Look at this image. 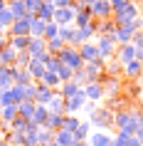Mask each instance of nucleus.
<instances>
[{
    "instance_id": "1",
    "label": "nucleus",
    "mask_w": 143,
    "mask_h": 146,
    "mask_svg": "<svg viewBox=\"0 0 143 146\" xmlns=\"http://www.w3.org/2000/svg\"><path fill=\"white\" fill-rule=\"evenodd\" d=\"M89 124L91 129H111L113 126V111L109 107H96L94 111H89Z\"/></svg>"
},
{
    "instance_id": "2",
    "label": "nucleus",
    "mask_w": 143,
    "mask_h": 146,
    "mask_svg": "<svg viewBox=\"0 0 143 146\" xmlns=\"http://www.w3.org/2000/svg\"><path fill=\"white\" fill-rule=\"evenodd\" d=\"M27 54L32 60L47 62L49 60V52H47V40L45 37H30V45H27Z\"/></svg>"
},
{
    "instance_id": "3",
    "label": "nucleus",
    "mask_w": 143,
    "mask_h": 146,
    "mask_svg": "<svg viewBox=\"0 0 143 146\" xmlns=\"http://www.w3.org/2000/svg\"><path fill=\"white\" fill-rule=\"evenodd\" d=\"M57 57H59L67 67H72V69H82L84 67V60H82V54H79V50L72 47V45H64V50H62Z\"/></svg>"
},
{
    "instance_id": "4",
    "label": "nucleus",
    "mask_w": 143,
    "mask_h": 146,
    "mask_svg": "<svg viewBox=\"0 0 143 146\" xmlns=\"http://www.w3.org/2000/svg\"><path fill=\"white\" fill-rule=\"evenodd\" d=\"M86 5H89L94 20H106V17H111V13H113V8H111L109 0H89Z\"/></svg>"
},
{
    "instance_id": "5",
    "label": "nucleus",
    "mask_w": 143,
    "mask_h": 146,
    "mask_svg": "<svg viewBox=\"0 0 143 146\" xmlns=\"http://www.w3.org/2000/svg\"><path fill=\"white\" fill-rule=\"evenodd\" d=\"M96 50H99V57L101 60H111L113 54H116V42L111 37H104V35H96Z\"/></svg>"
},
{
    "instance_id": "6",
    "label": "nucleus",
    "mask_w": 143,
    "mask_h": 146,
    "mask_svg": "<svg viewBox=\"0 0 143 146\" xmlns=\"http://www.w3.org/2000/svg\"><path fill=\"white\" fill-rule=\"evenodd\" d=\"M84 102H86V94H84V87H82L74 97H67L64 99V114H79L82 107H84Z\"/></svg>"
},
{
    "instance_id": "7",
    "label": "nucleus",
    "mask_w": 143,
    "mask_h": 146,
    "mask_svg": "<svg viewBox=\"0 0 143 146\" xmlns=\"http://www.w3.org/2000/svg\"><path fill=\"white\" fill-rule=\"evenodd\" d=\"M86 141H89V146H111L113 136L106 129H91L89 136H86Z\"/></svg>"
},
{
    "instance_id": "8",
    "label": "nucleus",
    "mask_w": 143,
    "mask_h": 146,
    "mask_svg": "<svg viewBox=\"0 0 143 146\" xmlns=\"http://www.w3.org/2000/svg\"><path fill=\"white\" fill-rule=\"evenodd\" d=\"M35 15H25V17H15L13 20V25H10L8 30V37H13V35H30V20Z\"/></svg>"
},
{
    "instance_id": "9",
    "label": "nucleus",
    "mask_w": 143,
    "mask_h": 146,
    "mask_svg": "<svg viewBox=\"0 0 143 146\" xmlns=\"http://www.w3.org/2000/svg\"><path fill=\"white\" fill-rule=\"evenodd\" d=\"M74 15H76V8H74V5H67V8H57V10H54L52 20L57 25H72V23H74Z\"/></svg>"
},
{
    "instance_id": "10",
    "label": "nucleus",
    "mask_w": 143,
    "mask_h": 146,
    "mask_svg": "<svg viewBox=\"0 0 143 146\" xmlns=\"http://www.w3.org/2000/svg\"><path fill=\"white\" fill-rule=\"evenodd\" d=\"M84 94H86V99L89 102H99L106 99V92H104V84L101 82H89V84H84Z\"/></svg>"
},
{
    "instance_id": "11",
    "label": "nucleus",
    "mask_w": 143,
    "mask_h": 146,
    "mask_svg": "<svg viewBox=\"0 0 143 146\" xmlns=\"http://www.w3.org/2000/svg\"><path fill=\"white\" fill-rule=\"evenodd\" d=\"M121 74H126V79H133V82H136V79H141V77H143V62H141V60L126 62Z\"/></svg>"
},
{
    "instance_id": "12",
    "label": "nucleus",
    "mask_w": 143,
    "mask_h": 146,
    "mask_svg": "<svg viewBox=\"0 0 143 146\" xmlns=\"http://www.w3.org/2000/svg\"><path fill=\"white\" fill-rule=\"evenodd\" d=\"M113 57H116L121 64H126V62L136 60V50H133L131 42H126V45H116V54H113Z\"/></svg>"
},
{
    "instance_id": "13",
    "label": "nucleus",
    "mask_w": 143,
    "mask_h": 146,
    "mask_svg": "<svg viewBox=\"0 0 143 146\" xmlns=\"http://www.w3.org/2000/svg\"><path fill=\"white\" fill-rule=\"evenodd\" d=\"M106 37H111L116 45H126V42H131V37H133V30H131L128 25H123V27H116V30H113L111 35H106Z\"/></svg>"
},
{
    "instance_id": "14",
    "label": "nucleus",
    "mask_w": 143,
    "mask_h": 146,
    "mask_svg": "<svg viewBox=\"0 0 143 146\" xmlns=\"http://www.w3.org/2000/svg\"><path fill=\"white\" fill-rule=\"evenodd\" d=\"M76 50H79V54H82V60H84V62H91V60H96V57H99V50H96V42H94V40H89V42H82Z\"/></svg>"
},
{
    "instance_id": "15",
    "label": "nucleus",
    "mask_w": 143,
    "mask_h": 146,
    "mask_svg": "<svg viewBox=\"0 0 143 146\" xmlns=\"http://www.w3.org/2000/svg\"><path fill=\"white\" fill-rule=\"evenodd\" d=\"M15 57H17V50L8 42V45L0 50V67H13L15 64Z\"/></svg>"
},
{
    "instance_id": "16",
    "label": "nucleus",
    "mask_w": 143,
    "mask_h": 146,
    "mask_svg": "<svg viewBox=\"0 0 143 146\" xmlns=\"http://www.w3.org/2000/svg\"><path fill=\"white\" fill-rule=\"evenodd\" d=\"M76 37H79V45L94 40V37H96V20H91V23L84 25V27H76Z\"/></svg>"
},
{
    "instance_id": "17",
    "label": "nucleus",
    "mask_w": 143,
    "mask_h": 146,
    "mask_svg": "<svg viewBox=\"0 0 143 146\" xmlns=\"http://www.w3.org/2000/svg\"><path fill=\"white\" fill-rule=\"evenodd\" d=\"M27 72H30V77H32V82H40L42 79V74L47 72V67H45V62H40V60H30V64H27Z\"/></svg>"
},
{
    "instance_id": "18",
    "label": "nucleus",
    "mask_w": 143,
    "mask_h": 146,
    "mask_svg": "<svg viewBox=\"0 0 143 146\" xmlns=\"http://www.w3.org/2000/svg\"><path fill=\"white\" fill-rule=\"evenodd\" d=\"M15 116H17V104H5V107H0V124H3V126H8Z\"/></svg>"
},
{
    "instance_id": "19",
    "label": "nucleus",
    "mask_w": 143,
    "mask_h": 146,
    "mask_svg": "<svg viewBox=\"0 0 143 146\" xmlns=\"http://www.w3.org/2000/svg\"><path fill=\"white\" fill-rule=\"evenodd\" d=\"M54 89H49L47 84H42V82H37V94H35V102L37 104H47V102L52 99Z\"/></svg>"
},
{
    "instance_id": "20",
    "label": "nucleus",
    "mask_w": 143,
    "mask_h": 146,
    "mask_svg": "<svg viewBox=\"0 0 143 146\" xmlns=\"http://www.w3.org/2000/svg\"><path fill=\"white\" fill-rule=\"evenodd\" d=\"M49 111H54V114H64V97H59L57 94V89H54V94H52V99L45 104Z\"/></svg>"
},
{
    "instance_id": "21",
    "label": "nucleus",
    "mask_w": 143,
    "mask_h": 146,
    "mask_svg": "<svg viewBox=\"0 0 143 146\" xmlns=\"http://www.w3.org/2000/svg\"><path fill=\"white\" fill-rule=\"evenodd\" d=\"M54 141L59 146H74V134L72 131H67V129H59V131H54Z\"/></svg>"
},
{
    "instance_id": "22",
    "label": "nucleus",
    "mask_w": 143,
    "mask_h": 146,
    "mask_svg": "<svg viewBox=\"0 0 143 146\" xmlns=\"http://www.w3.org/2000/svg\"><path fill=\"white\" fill-rule=\"evenodd\" d=\"M47 114H49V109H47L45 104H37V107H35V111H32V116H30V121L35 124V126H42V124H45V119H47Z\"/></svg>"
},
{
    "instance_id": "23",
    "label": "nucleus",
    "mask_w": 143,
    "mask_h": 146,
    "mask_svg": "<svg viewBox=\"0 0 143 146\" xmlns=\"http://www.w3.org/2000/svg\"><path fill=\"white\" fill-rule=\"evenodd\" d=\"M62 116H64V114H54V111H49L42 126L49 129V131H59V129H62Z\"/></svg>"
},
{
    "instance_id": "24",
    "label": "nucleus",
    "mask_w": 143,
    "mask_h": 146,
    "mask_svg": "<svg viewBox=\"0 0 143 146\" xmlns=\"http://www.w3.org/2000/svg\"><path fill=\"white\" fill-rule=\"evenodd\" d=\"M54 5H52V0H42V5H40V10H37V17H42L45 23H49L52 20V15H54Z\"/></svg>"
},
{
    "instance_id": "25",
    "label": "nucleus",
    "mask_w": 143,
    "mask_h": 146,
    "mask_svg": "<svg viewBox=\"0 0 143 146\" xmlns=\"http://www.w3.org/2000/svg\"><path fill=\"white\" fill-rule=\"evenodd\" d=\"M45 20H42V17H32L30 20V37H42V35H45Z\"/></svg>"
},
{
    "instance_id": "26",
    "label": "nucleus",
    "mask_w": 143,
    "mask_h": 146,
    "mask_svg": "<svg viewBox=\"0 0 143 146\" xmlns=\"http://www.w3.org/2000/svg\"><path fill=\"white\" fill-rule=\"evenodd\" d=\"M35 107H37V102H35V99H22L20 104H17V114L25 116V119H30L32 111H35Z\"/></svg>"
},
{
    "instance_id": "27",
    "label": "nucleus",
    "mask_w": 143,
    "mask_h": 146,
    "mask_svg": "<svg viewBox=\"0 0 143 146\" xmlns=\"http://www.w3.org/2000/svg\"><path fill=\"white\" fill-rule=\"evenodd\" d=\"M116 30V25H113L111 17H106V20H96V35H111V32Z\"/></svg>"
},
{
    "instance_id": "28",
    "label": "nucleus",
    "mask_w": 143,
    "mask_h": 146,
    "mask_svg": "<svg viewBox=\"0 0 143 146\" xmlns=\"http://www.w3.org/2000/svg\"><path fill=\"white\" fill-rule=\"evenodd\" d=\"M8 8H10V13H13L15 17H25V15H27V5H25V0H10Z\"/></svg>"
},
{
    "instance_id": "29",
    "label": "nucleus",
    "mask_w": 143,
    "mask_h": 146,
    "mask_svg": "<svg viewBox=\"0 0 143 146\" xmlns=\"http://www.w3.org/2000/svg\"><path fill=\"white\" fill-rule=\"evenodd\" d=\"M52 141H54V131L40 126V131H37V146H49Z\"/></svg>"
},
{
    "instance_id": "30",
    "label": "nucleus",
    "mask_w": 143,
    "mask_h": 146,
    "mask_svg": "<svg viewBox=\"0 0 143 146\" xmlns=\"http://www.w3.org/2000/svg\"><path fill=\"white\" fill-rule=\"evenodd\" d=\"M10 45L15 47L17 52H22V50H27V45H30V35H13V37H10Z\"/></svg>"
},
{
    "instance_id": "31",
    "label": "nucleus",
    "mask_w": 143,
    "mask_h": 146,
    "mask_svg": "<svg viewBox=\"0 0 143 146\" xmlns=\"http://www.w3.org/2000/svg\"><path fill=\"white\" fill-rule=\"evenodd\" d=\"M64 45H67V42H64L62 37H49L47 40V52L49 54H59L62 50H64Z\"/></svg>"
},
{
    "instance_id": "32",
    "label": "nucleus",
    "mask_w": 143,
    "mask_h": 146,
    "mask_svg": "<svg viewBox=\"0 0 143 146\" xmlns=\"http://www.w3.org/2000/svg\"><path fill=\"white\" fill-rule=\"evenodd\" d=\"M79 114H64L62 116V129H67V131H74L76 126H79Z\"/></svg>"
},
{
    "instance_id": "33",
    "label": "nucleus",
    "mask_w": 143,
    "mask_h": 146,
    "mask_svg": "<svg viewBox=\"0 0 143 146\" xmlns=\"http://www.w3.org/2000/svg\"><path fill=\"white\" fill-rule=\"evenodd\" d=\"M89 131H91V124H89V119H86V121H79V126H76L72 134H74L76 141H84V139L89 136Z\"/></svg>"
},
{
    "instance_id": "34",
    "label": "nucleus",
    "mask_w": 143,
    "mask_h": 146,
    "mask_svg": "<svg viewBox=\"0 0 143 146\" xmlns=\"http://www.w3.org/2000/svg\"><path fill=\"white\" fill-rule=\"evenodd\" d=\"M40 82H42V84H47L49 89H57V87H59V77H57V72H49V69L42 74V79H40Z\"/></svg>"
},
{
    "instance_id": "35",
    "label": "nucleus",
    "mask_w": 143,
    "mask_h": 146,
    "mask_svg": "<svg viewBox=\"0 0 143 146\" xmlns=\"http://www.w3.org/2000/svg\"><path fill=\"white\" fill-rule=\"evenodd\" d=\"M13 20H15V15L10 13V8L5 5V8L0 10V25H3V30H8L10 25H13Z\"/></svg>"
},
{
    "instance_id": "36",
    "label": "nucleus",
    "mask_w": 143,
    "mask_h": 146,
    "mask_svg": "<svg viewBox=\"0 0 143 146\" xmlns=\"http://www.w3.org/2000/svg\"><path fill=\"white\" fill-rule=\"evenodd\" d=\"M10 94H13V102L20 104V102L25 99V84H13L10 87Z\"/></svg>"
},
{
    "instance_id": "37",
    "label": "nucleus",
    "mask_w": 143,
    "mask_h": 146,
    "mask_svg": "<svg viewBox=\"0 0 143 146\" xmlns=\"http://www.w3.org/2000/svg\"><path fill=\"white\" fill-rule=\"evenodd\" d=\"M72 74H74V69L67 67L64 62L59 64V69H57V77H59V82H67V79H72Z\"/></svg>"
},
{
    "instance_id": "38",
    "label": "nucleus",
    "mask_w": 143,
    "mask_h": 146,
    "mask_svg": "<svg viewBox=\"0 0 143 146\" xmlns=\"http://www.w3.org/2000/svg\"><path fill=\"white\" fill-rule=\"evenodd\" d=\"M57 30H59V25L54 23V20H49V23L45 25V35H42V37H45V40H49V37H57Z\"/></svg>"
},
{
    "instance_id": "39",
    "label": "nucleus",
    "mask_w": 143,
    "mask_h": 146,
    "mask_svg": "<svg viewBox=\"0 0 143 146\" xmlns=\"http://www.w3.org/2000/svg\"><path fill=\"white\" fill-rule=\"evenodd\" d=\"M30 60H32V57H30V54H27V50H22V52H17V57H15V64H17V67H27V64H30Z\"/></svg>"
},
{
    "instance_id": "40",
    "label": "nucleus",
    "mask_w": 143,
    "mask_h": 146,
    "mask_svg": "<svg viewBox=\"0 0 143 146\" xmlns=\"http://www.w3.org/2000/svg\"><path fill=\"white\" fill-rule=\"evenodd\" d=\"M25 5H27V15H37L42 0H25Z\"/></svg>"
},
{
    "instance_id": "41",
    "label": "nucleus",
    "mask_w": 143,
    "mask_h": 146,
    "mask_svg": "<svg viewBox=\"0 0 143 146\" xmlns=\"http://www.w3.org/2000/svg\"><path fill=\"white\" fill-rule=\"evenodd\" d=\"M128 27H131L133 32H141V30H143V15H136L133 20L128 23Z\"/></svg>"
},
{
    "instance_id": "42",
    "label": "nucleus",
    "mask_w": 143,
    "mask_h": 146,
    "mask_svg": "<svg viewBox=\"0 0 143 146\" xmlns=\"http://www.w3.org/2000/svg\"><path fill=\"white\" fill-rule=\"evenodd\" d=\"M54 8H67V5H74V0H52Z\"/></svg>"
},
{
    "instance_id": "43",
    "label": "nucleus",
    "mask_w": 143,
    "mask_h": 146,
    "mask_svg": "<svg viewBox=\"0 0 143 146\" xmlns=\"http://www.w3.org/2000/svg\"><path fill=\"white\" fill-rule=\"evenodd\" d=\"M109 3H111V8H113V10H119V8H123V5H126L128 0H109Z\"/></svg>"
},
{
    "instance_id": "44",
    "label": "nucleus",
    "mask_w": 143,
    "mask_h": 146,
    "mask_svg": "<svg viewBox=\"0 0 143 146\" xmlns=\"http://www.w3.org/2000/svg\"><path fill=\"white\" fill-rule=\"evenodd\" d=\"M126 146H143V144H141V141H138V139L133 136V134H131V139L126 141Z\"/></svg>"
},
{
    "instance_id": "45",
    "label": "nucleus",
    "mask_w": 143,
    "mask_h": 146,
    "mask_svg": "<svg viewBox=\"0 0 143 146\" xmlns=\"http://www.w3.org/2000/svg\"><path fill=\"white\" fill-rule=\"evenodd\" d=\"M133 136H136V139H138V141L143 144V124H141V126H138V129L133 131Z\"/></svg>"
},
{
    "instance_id": "46",
    "label": "nucleus",
    "mask_w": 143,
    "mask_h": 146,
    "mask_svg": "<svg viewBox=\"0 0 143 146\" xmlns=\"http://www.w3.org/2000/svg\"><path fill=\"white\" fill-rule=\"evenodd\" d=\"M10 42V37H8V32H3V35H0V50H3V47L8 45Z\"/></svg>"
},
{
    "instance_id": "47",
    "label": "nucleus",
    "mask_w": 143,
    "mask_h": 146,
    "mask_svg": "<svg viewBox=\"0 0 143 146\" xmlns=\"http://www.w3.org/2000/svg\"><path fill=\"white\" fill-rule=\"evenodd\" d=\"M74 146H89V141L84 139V141H74Z\"/></svg>"
},
{
    "instance_id": "48",
    "label": "nucleus",
    "mask_w": 143,
    "mask_h": 146,
    "mask_svg": "<svg viewBox=\"0 0 143 146\" xmlns=\"http://www.w3.org/2000/svg\"><path fill=\"white\" fill-rule=\"evenodd\" d=\"M5 5H8V0H0V10L5 8Z\"/></svg>"
},
{
    "instance_id": "49",
    "label": "nucleus",
    "mask_w": 143,
    "mask_h": 146,
    "mask_svg": "<svg viewBox=\"0 0 143 146\" xmlns=\"http://www.w3.org/2000/svg\"><path fill=\"white\" fill-rule=\"evenodd\" d=\"M0 146H8V144H5V141H3V139H0Z\"/></svg>"
},
{
    "instance_id": "50",
    "label": "nucleus",
    "mask_w": 143,
    "mask_h": 146,
    "mask_svg": "<svg viewBox=\"0 0 143 146\" xmlns=\"http://www.w3.org/2000/svg\"><path fill=\"white\" fill-rule=\"evenodd\" d=\"M131 3H141V0H131Z\"/></svg>"
},
{
    "instance_id": "51",
    "label": "nucleus",
    "mask_w": 143,
    "mask_h": 146,
    "mask_svg": "<svg viewBox=\"0 0 143 146\" xmlns=\"http://www.w3.org/2000/svg\"><path fill=\"white\" fill-rule=\"evenodd\" d=\"M0 129H3V124H0Z\"/></svg>"
},
{
    "instance_id": "52",
    "label": "nucleus",
    "mask_w": 143,
    "mask_h": 146,
    "mask_svg": "<svg viewBox=\"0 0 143 146\" xmlns=\"http://www.w3.org/2000/svg\"><path fill=\"white\" fill-rule=\"evenodd\" d=\"M8 3H10V0H8Z\"/></svg>"
}]
</instances>
